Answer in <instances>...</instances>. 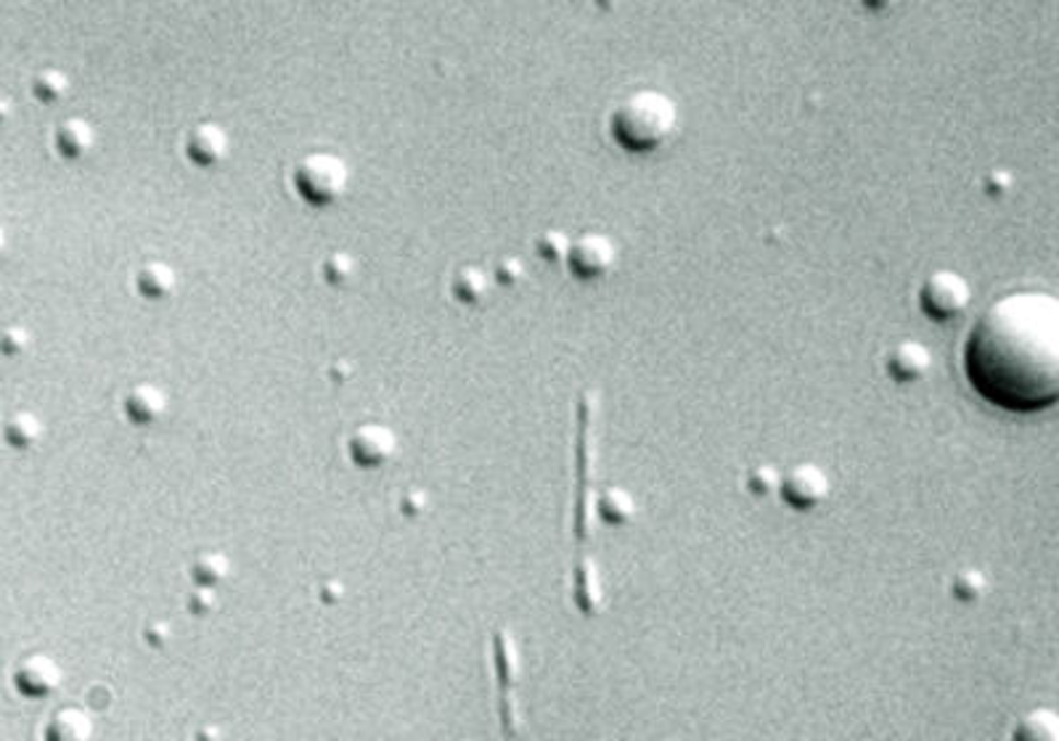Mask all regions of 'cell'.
<instances>
[{"label": "cell", "mask_w": 1059, "mask_h": 741, "mask_svg": "<svg viewBox=\"0 0 1059 741\" xmlns=\"http://www.w3.org/2000/svg\"><path fill=\"white\" fill-rule=\"evenodd\" d=\"M964 373L982 401L1014 414L1059 403V297L1012 291L991 302L964 341Z\"/></svg>", "instance_id": "obj_1"}, {"label": "cell", "mask_w": 1059, "mask_h": 741, "mask_svg": "<svg viewBox=\"0 0 1059 741\" xmlns=\"http://www.w3.org/2000/svg\"><path fill=\"white\" fill-rule=\"evenodd\" d=\"M676 104L659 91H636L612 112V136L628 151H652L676 130Z\"/></svg>", "instance_id": "obj_2"}, {"label": "cell", "mask_w": 1059, "mask_h": 741, "mask_svg": "<svg viewBox=\"0 0 1059 741\" xmlns=\"http://www.w3.org/2000/svg\"><path fill=\"white\" fill-rule=\"evenodd\" d=\"M347 181H350V173H347L345 160H339L337 154H326V151H315V154L302 157L295 167L297 194L308 205L315 207L337 201L345 194Z\"/></svg>", "instance_id": "obj_3"}, {"label": "cell", "mask_w": 1059, "mask_h": 741, "mask_svg": "<svg viewBox=\"0 0 1059 741\" xmlns=\"http://www.w3.org/2000/svg\"><path fill=\"white\" fill-rule=\"evenodd\" d=\"M969 300H972L969 283L954 270H935L924 278L922 289H919V305L932 321L956 319L967 310Z\"/></svg>", "instance_id": "obj_4"}, {"label": "cell", "mask_w": 1059, "mask_h": 741, "mask_svg": "<svg viewBox=\"0 0 1059 741\" xmlns=\"http://www.w3.org/2000/svg\"><path fill=\"white\" fill-rule=\"evenodd\" d=\"M398 451L395 432L384 424H360L347 440V455L360 468H382Z\"/></svg>", "instance_id": "obj_5"}, {"label": "cell", "mask_w": 1059, "mask_h": 741, "mask_svg": "<svg viewBox=\"0 0 1059 741\" xmlns=\"http://www.w3.org/2000/svg\"><path fill=\"white\" fill-rule=\"evenodd\" d=\"M614 259H618V250L601 233H583L580 239L569 244L567 252L569 270L583 281H594V278L610 274Z\"/></svg>", "instance_id": "obj_6"}, {"label": "cell", "mask_w": 1059, "mask_h": 741, "mask_svg": "<svg viewBox=\"0 0 1059 741\" xmlns=\"http://www.w3.org/2000/svg\"><path fill=\"white\" fill-rule=\"evenodd\" d=\"M779 493H782V498L792 509H816L829 496V477L816 464H797L782 477Z\"/></svg>", "instance_id": "obj_7"}, {"label": "cell", "mask_w": 1059, "mask_h": 741, "mask_svg": "<svg viewBox=\"0 0 1059 741\" xmlns=\"http://www.w3.org/2000/svg\"><path fill=\"white\" fill-rule=\"evenodd\" d=\"M11 681L27 699H46L61 686V668L48 655H30L16 662Z\"/></svg>", "instance_id": "obj_8"}, {"label": "cell", "mask_w": 1059, "mask_h": 741, "mask_svg": "<svg viewBox=\"0 0 1059 741\" xmlns=\"http://www.w3.org/2000/svg\"><path fill=\"white\" fill-rule=\"evenodd\" d=\"M932 366V355L922 341L917 339H906L898 341L893 347L890 355H887V373L900 384H911L919 382V379L928 377Z\"/></svg>", "instance_id": "obj_9"}, {"label": "cell", "mask_w": 1059, "mask_h": 741, "mask_svg": "<svg viewBox=\"0 0 1059 741\" xmlns=\"http://www.w3.org/2000/svg\"><path fill=\"white\" fill-rule=\"evenodd\" d=\"M186 154L199 167H215V164H220L228 154L226 130L215 123L196 125L186 136Z\"/></svg>", "instance_id": "obj_10"}, {"label": "cell", "mask_w": 1059, "mask_h": 741, "mask_svg": "<svg viewBox=\"0 0 1059 741\" xmlns=\"http://www.w3.org/2000/svg\"><path fill=\"white\" fill-rule=\"evenodd\" d=\"M164 408H168V397L154 384H136L123 397V414L125 419L136 427H151L162 419Z\"/></svg>", "instance_id": "obj_11"}, {"label": "cell", "mask_w": 1059, "mask_h": 741, "mask_svg": "<svg viewBox=\"0 0 1059 741\" xmlns=\"http://www.w3.org/2000/svg\"><path fill=\"white\" fill-rule=\"evenodd\" d=\"M93 723L91 715L80 707H65L50 715L48 726L43 728L46 741H85L91 739Z\"/></svg>", "instance_id": "obj_12"}, {"label": "cell", "mask_w": 1059, "mask_h": 741, "mask_svg": "<svg viewBox=\"0 0 1059 741\" xmlns=\"http://www.w3.org/2000/svg\"><path fill=\"white\" fill-rule=\"evenodd\" d=\"M96 143V132H93L91 125L85 119H67V123L59 125L56 130V149H59L61 157L67 160H80L85 157L88 151L93 149Z\"/></svg>", "instance_id": "obj_13"}, {"label": "cell", "mask_w": 1059, "mask_h": 741, "mask_svg": "<svg viewBox=\"0 0 1059 741\" xmlns=\"http://www.w3.org/2000/svg\"><path fill=\"white\" fill-rule=\"evenodd\" d=\"M136 289L146 300L160 302L175 291V270L168 263H146L136 274Z\"/></svg>", "instance_id": "obj_14"}, {"label": "cell", "mask_w": 1059, "mask_h": 741, "mask_svg": "<svg viewBox=\"0 0 1059 741\" xmlns=\"http://www.w3.org/2000/svg\"><path fill=\"white\" fill-rule=\"evenodd\" d=\"M1014 739L1020 741H1059V713L1049 707L1031 709L1020 718L1014 728Z\"/></svg>", "instance_id": "obj_15"}, {"label": "cell", "mask_w": 1059, "mask_h": 741, "mask_svg": "<svg viewBox=\"0 0 1059 741\" xmlns=\"http://www.w3.org/2000/svg\"><path fill=\"white\" fill-rule=\"evenodd\" d=\"M487 289H491V278H487L485 270L474 268V265L456 270L453 281H450V291L464 305H477V302L487 297Z\"/></svg>", "instance_id": "obj_16"}, {"label": "cell", "mask_w": 1059, "mask_h": 741, "mask_svg": "<svg viewBox=\"0 0 1059 741\" xmlns=\"http://www.w3.org/2000/svg\"><path fill=\"white\" fill-rule=\"evenodd\" d=\"M3 435L14 451H33L43 437V421L35 414L22 410V414H14L5 421Z\"/></svg>", "instance_id": "obj_17"}, {"label": "cell", "mask_w": 1059, "mask_h": 741, "mask_svg": "<svg viewBox=\"0 0 1059 741\" xmlns=\"http://www.w3.org/2000/svg\"><path fill=\"white\" fill-rule=\"evenodd\" d=\"M188 572H192V580L196 586L218 588L231 575V561L220 551H207V554L196 556Z\"/></svg>", "instance_id": "obj_18"}, {"label": "cell", "mask_w": 1059, "mask_h": 741, "mask_svg": "<svg viewBox=\"0 0 1059 741\" xmlns=\"http://www.w3.org/2000/svg\"><path fill=\"white\" fill-rule=\"evenodd\" d=\"M599 514L607 524H625L628 519L636 514V503H633L631 493L623 490V487H610V490L601 493Z\"/></svg>", "instance_id": "obj_19"}, {"label": "cell", "mask_w": 1059, "mask_h": 741, "mask_svg": "<svg viewBox=\"0 0 1059 741\" xmlns=\"http://www.w3.org/2000/svg\"><path fill=\"white\" fill-rule=\"evenodd\" d=\"M321 274L332 287H342L355 276V259L347 252H334V255L323 259Z\"/></svg>", "instance_id": "obj_20"}, {"label": "cell", "mask_w": 1059, "mask_h": 741, "mask_svg": "<svg viewBox=\"0 0 1059 741\" xmlns=\"http://www.w3.org/2000/svg\"><path fill=\"white\" fill-rule=\"evenodd\" d=\"M67 93V78L56 69H43L35 78V96L43 101H56Z\"/></svg>", "instance_id": "obj_21"}, {"label": "cell", "mask_w": 1059, "mask_h": 741, "mask_svg": "<svg viewBox=\"0 0 1059 741\" xmlns=\"http://www.w3.org/2000/svg\"><path fill=\"white\" fill-rule=\"evenodd\" d=\"M954 593H956V599H962V601L980 599L982 593H986V578H982L978 569H964V572L956 575Z\"/></svg>", "instance_id": "obj_22"}, {"label": "cell", "mask_w": 1059, "mask_h": 741, "mask_svg": "<svg viewBox=\"0 0 1059 741\" xmlns=\"http://www.w3.org/2000/svg\"><path fill=\"white\" fill-rule=\"evenodd\" d=\"M747 485H750V490L758 493V496H766V493L779 490L782 477H779V472L773 466H755L750 477H747Z\"/></svg>", "instance_id": "obj_23"}, {"label": "cell", "mask_w": 1059, "mask_h": 741, "mask_svg": "<svg viewBox=\"0 0 1059 741\" xmlns=\"http://www.w3.org/2000/svg\"><path fill=\"white\" fill-rule=\"evenodd\" d=\"M215 610H218V593H215V588L196 586L192 597H188V612L196 614V617H207Z\"/></svg>", "instance_id": "obj_24"}, {"label": "cell", "mask_w": 1059, "mask_h": 741, "mask_svg": "<svg viewBox=\"0 0 1059 741\" xmlns=\"http://www.w3.org/2000/svg\"><path fill=\"white\" fill-rule=\"evenodd\" d=\"M567 252H569V242L564 239V233H560V231H549V233H543L541 239H538V255H541L543 259L567 257Z\"/></svg>", "instance_id": "obj_25"}, {"label": "cell", "mask_w": 1059, "mask_h": 741, "mask_svg": "<svg viewBox=\"0 0 1059 741\" xmlns=\"http://www.w3.org/2000/svg\"><path fill=\"white\" fill-rule=\"evenodd\" d=\"M30 345V334L24 328L11 326L3 332V339H0V347H3V355L14 358V355H22Z\"/></svg>", "instance_id": "obj_26"}, {"label": "cell", "mask_w": 1059, "mask_h": 741, "mask_svg": "<svg viewBox=\"0 0 1059 741\" xmlns=\"http://www.w3.org/2000/svg\"><path fill=\"white\" fill-rule=\"evenodd\" d=\"M427 506H429V498L424 490H416V487H411V490L403 493L401 511L405 517H422L424 511H427Z\"/></svg>", "instance_id": "obj_27"}, {"label": "cell", "mask_w": 1059, "mask_h": 741, "mask_svg": "<svg viewBox=\"0 0 1059 741\" xmlns=\"http://www.w3.org/2000/svg\"><path fill=\"white\" fill-rule=\"evenodd\" d=\"M519 278H522V263H519V259H514V257L500 259L498 268H496V281L509 283V287H511V283H517Z\"/></svg>", "instance_id": "obj_28"}, {"label": "cell", "mask_w": 1059, "mask_h": 741, "mask_svg": "<svg viewBox=\"0 0 1059 741\" xmlns=\"http://www.w3.org/2000/svg\"><path fill=\"white\" fill-rule=\"evenodd\" d=\"M170 636H173V630H170L168 623H151V625H146V630H143V641L149 646H154V649H162V646L170 641Z\"/></svg>", "instance_id": "obj_29"}, {"label": "cell", "mask_w": 1059, "mask_h": 741, "mask_svg": "<svg viewBox=\"0 0 1059 741\" xmlns=\"http://www.w3.org/2000/svg\"><path fill=\"white\" fill-rule=\"evenodd\" d=\"M319 597H321V601H326V604H337V601L342 599V586H339V582H323Z\"/></svg>", "instance_id": "obj_30"}, {"label": "cell", "mask_w": 1059, "mask_h": 741, "mask_svg": "<svg viewBox=\"0 0 1059 741\" xmlns=\"http://www.w3.org/2000/svg\"><path fill=\"white\" fill-rule=\"evenodd\" d=\"M350 373H353V369H350V363H347V360H337V363L332 366V379L337 384H345L347 379H350Z\"/></svg>", "instance_id": "obj_31"}, {"label": "cell", "mask_w": 1059, "mask_h": 741, "mask_svg": "<svg viewBox=\"0 0 1059 741\" xmlns=\"http://www.w3.org/2000/svg\"><path fill=\"white\" fill-rule=\"evenodd\" d=\"M866 3H868V5H890L893 0H866Z\"/></svg>", "instance_id": "obj_32"}]
</instances>
